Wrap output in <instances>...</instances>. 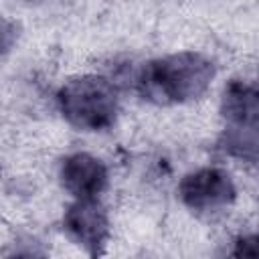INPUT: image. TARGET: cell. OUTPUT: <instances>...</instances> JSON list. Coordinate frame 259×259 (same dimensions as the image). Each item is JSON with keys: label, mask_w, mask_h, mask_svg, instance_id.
I'll use <instances>...</instances> for the list:
<instances>
[{"label": "cell", "mask_w": 259, "mask_h": 259, "mask_svg": "<svg viewBox=\"0 0 259 259\" xmlns=\"http://www.w3.org/2000/svg\"><path fill=\"white\" fill-rule=\"evenodd\" d=\"M217 67L202 53L182 51L144 63L136 77L134 87L152 103L172 105L198 99L214 79Z\"/></svg>", "instance_id": "1"}, {"label": "cell", "mask_w": 259, "mask_h": 259, "mask_svg": "<svg viewBox=\"0 0 259 259\" xmlns=\"http://www.w3.org/2000/svg\"><path fill=\"white\" fill-rule=\"evenodd\" d=\"M57 103L63 117L85 132L111 127L119 109L113 81L101 75H83L67 81L57 93Z\"/></svg>", "instance_id": "2"}, {"label": "cell", "mask_w": 259, "mask_h": 259, "mask_svg": "<svg viewBox=\"0 0 259 259\" xmlns=\"http://www.w3.org/2000/svg\"><path fill=\"white\" fill-rule=\"evenodd\" d=\"M63 229L91 257L103 255L109 239V217L97 198H75L65 210Z\"/></svg>", "instance_id": "3"}, {"label": "cell", "mask_w": 259, "mask_h": 259, "mask_svg": "<svg viewBox=\"0 0 259 259\" xmlns=\"http://www.w3.org/2000/svg\"><path fill=\"white\" fill-rule=\"evenodd\" d=\"M178 196L192 210H214L231 204L237 190L227 170L208 166L188 172L178 184Z\"/></svg>", "instance_id": "4"}, {"label": "cell", "mask_w": 259, "mask_h": 259, "mask_svg": "<svg viewBox=\"0 0 259 259\" xmlns=\"http://www.w3.org/2000/svg\"><path fill=\"white\" fill-rule=\"evenodd\" d=\"M59 178L75 198H97L107 186V168L93 154L75 152L63 158Z\"/></svg>", "instance_id": "5"}, {"label": "cell", "mask_w": 259, "mask_h": 259, "mask_svg": "<svg viewBox=\"0 0 259 259\" xmlns=\"http://www.w3.org/2000/svg\"><path fill=\"white\" fill-rule=\"evenodd\" d=\"M221 115L229 127L257 130L259 119V93L255 83L231 79L221 97Z\"/></svg>", "instance_id": "6"}, {"label": "cell", "mask_w": 259, "mask_h": 259, "mask_svg": "<svg viewBox=\"0 0 259 259\" xmlns=\"http://www.w3.org/2000/svg\"><path fill=\"white\" fill-rule=\"evenodd\" d=\"M257 146H259V136L257 130H247V127H229L225 125L223 134L219 136L217 148L233 158H239L243 162L255 164L257 162Z\"/></svg>", "instance_id": "7"}, {"label": "cell", "mask_w": 259, "mask_h": 259, "mask_svg": "<svg viewBox=\"0 0 259 259\" xmlns=\"http://www.w3.org/2000/svg\"><path fill=\"white\" fill-rule=\"evenodd\" d=\"M18 40V24L0 14V55L8 53Z\"/></svg>", "instance_id": "8"}, {"label": "cell", "mask_w": 259, "mask_h": 259, "mask_svg": "<svg viewBox=\"0 0 259 259\" xmlns=\"http://www.w3.org/2000/svg\"><path fill=\"white\" fill-rule=\"evenodd\" d=\"M255 235H249V237H241V239H237V247H235V251H233V255H243V257H255L257 255V247H255Z\"/></svg>", "instance_id": "9"}]
</instances>
